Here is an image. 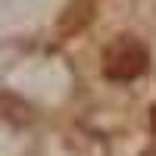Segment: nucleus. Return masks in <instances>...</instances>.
<instances>
[{"label":"nucleus","instance_id":"3","mask_svg":"<svg viewBox=\"0 0 156 156\" xmlns=\"http://www.w3.org/2000/svg\"><path fill=\"white\" fill-rule=\"evenodd\" d=\"M150 128L156 131V103H153V109H150Z\"/></svg>","mask_w":156,"mask_h":156},{"label":"nucleus","instance_id":"2","mask_svg":"<svg viewBox=\"0 0 156 156\" xmlns=\"http://www.w3.org/2000/svg\"><path fill=\"white\" fill-rule=\"evenodd\" d=\"M90 12H94V0H72L66 6V12H62V19H59V31L62 34L78 31L81 25H87Z\"/></svg>","mask_w":156,"mask_h":156},{"label":"nucleus","instance_id":"1","mask_svg":"<svg viewBox=\"0 0 156 156\" xmlns=\"http://www.w3.org/2000/svg\"><path fill=\"white\" fill-rule=\"evenodd\" d=\"M150 66V50L134 34H119L103 50V75L109 81H134Z\"/></svg>","mask_w":156,"mask_h":156}]
</instances>
